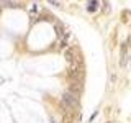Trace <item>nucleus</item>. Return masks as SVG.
<instances>
[{
  "label": "nucleus",
  "mask_w": 131,
  "mask_h": 123,
  "mask_svg": "<svg viewBox=\"0 0 131 123\" xmlns=\"http://www.w3.org/2000/svg\"><path fill=\"white\" fill-rule=\"evenodd\" d=\"M98 8V0H90L89 2V7H87V10L89 12H95Z\"/></svg>",
  "instance_id": "obj_4"
},
{
  "label": "nucleus",
  "mask_w": 131,
  "mask_h": 123,
  "mask_svg": "<svg viewBox=\"0 0 131 123\" xmlns=\"http://www.w3.org/2000/svg\"><path fill=\"white\" fill-rule=\"evenodd\" d=\"M66 61H67L71 66H75V64H80V53H79V49L77 48H69V49H66Z\"/></svg>",
  "instance_id": "obj_2"
},
{
  "label": "nucleus",
  "mask_w": 131,
  "mask_h": 123,
  "mask_svg": "<svg viewBox=\"0 0 131 123\" xmlns=\"http://www.w3.org/2000/svg\"><path fill=\"white\" fill-rule=\"evenodd\" d=\"M56 31H57V36H64V30H62L61 25H57V26H56Z\"/></svg>",
  "instance_id": "obj_5"
},
{
  "label": "nucleus",
  "mask_w": 131,
  "mask_h": 123,
  "mask_svg": "<svg viewBox=\"0 0 131 123\" xmlns=\"http://www.w3.org/2000/svg\"><path fill=\"white\" fill-rule=\"evenodd\" d=\"M69 92L79 97V95H80V92H82V84H80V80H74V82H72V85L69 87Z\"/></svg>",
  "instance_id": "obj_3"
},
{
  "label": "nucleus",
  "mask_w": 131,
  "mask_h": 123,
  "mask_svg": "<svg viewBox=\"0 0 131 123\" xmlns=\"http://www.w3.org/2000/svg\"><path fill=\"white\" fill-rule=\"evenodd\" d=\"M61 105L66 110H77L79 108V97L71 94V92H66L61 97Z\"/></svg>",
  "instance_id": "obj_1"
},
{
  "label": "nucleus",
  "mask_w": 131,
  "mask_h": 123,
  "mask_svg": "<svg viewBox=\"0 0 131 123\" xmlns=\"http://www.w3.org/2000/svg\"><path fill=\"white\" fill-rule=\"evenodd\" d=\"M0 13H2V7H0Z\"/></svg>",
  "instance_id": "obj_6"
}]
</instances>
